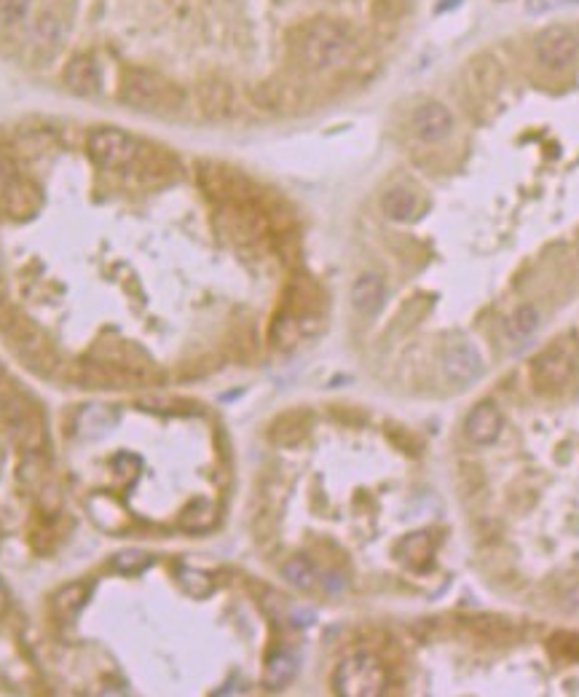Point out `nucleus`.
<instances>
[{"instance_id":"1","label":"nucleus","mask_w":579,"mask_h":697,"mask_svg":"<svg viewBox=\"0 0 579 697\" xmlns=\"http://www.w3.org/2000/svg\"><path fill=\"white\" fill-rule=\"evenodd\" d=\"M354 41L349 30L330 19H314L303 25L295 38V54L301 59L303 68L314 73H325L338 65H344L352 57Z\"/></svg>"},{"instance_id":"2","label":"nucleus","mask_w":579,"mask_h":697,"mask_svg":"<svg viewBox=\"0 0 579 697\" xmlns=\"http://www.w3.org/2000/svg\"><path fill=\"white\" fill-rule=\"evenodd\" d=\"M333 687L344 697H376L386 689V668L368 652L341 660L333 673Z\"/></svg>"},{"instance_id":"3","label":"nucleus","mask_w":579,"mask_h":697,"mask_svg":"<svg viewBox=\"0 0 579 697\" xmlns=\"http://www.w3.org/2000/svg\"><path fill=\"white\" fill-rule=\"evenodd\" d=\"M574 365H577L574 346L569 341H555L539 357H534V362H531V381H534V387L539 392H558L574 376Z\"/></svg>"},{"instance_id":"4","label":"nucleus","mask_w":579,"mask_h":697,"mask_svg":"<svg viewBox=\"0 0 579 697\" xmlns=\"http://www.w3.org/2000/svg\"><path fill=\"white\" fill-rule=\"evenodd\" d=\"M121 100L129 102L137 110L175 108V105H180V92L156 73L135 70L126 78L124 89H121Z\"/></svg>"},{"instance_id":"5","label":"nucleus","mask_w":579,"mask_h":697,"mask_svg":"<svg viewBox=\"0 0 579 697\" xmlns=\"http://www.w3.org/2000/svg\"><path fill=\"white\" fill-rule=\"evenodd\" d=\"M86 148H89L94 164L105 169H124L140 156V145L135 137H129L121 129H113V126L94 129Z\"/></svg>"},{"instance_id":"6","label":"nucleus","mask_w":579,"mask_h":697,"mask_svg":"<svg viewBox=\"0 0 579 697\" xmlns=\"http://www.w3.org/2000/svg\"><path fill=\"white\" fill-rule=\"evenodd\" d=\"M534 54H537V62L542 68L553 70V73L569 70L579 57L577 33L563 25L545 27L534 41Z\"/></svg>"},{"instance_id":"7","label":"nucleus","mask_w":579,"mask_h":697,"mask_svg":"<svg viewBox=\"0 0 579 697\" xmlns=\"http://www.w3.org/2000/svg\"><path fill=\"white\" fill-rule=\"evenodd\" d=\"M454 113L443 102H421L411 113V132L421 143H443L454 132Z\"/></svg>"},{"instance_id":"8","label":"nucleus","mask_w":579,"mask_h":697,"mask_svg":"<svg viewBox=\"0 0 579 697\" xmlns=\"http://www.w3.org/2000/svg\"><path fill=\"white\" fill-rule=\"evenodd\" d=\"M464 435L470 437L475 446H491L502 435V413L494 403L475 405L464 421Z\"/></svg>"},{"instance_id":"9","label":"nucleus","mask_w":579,"mask_h":697,"mask_svg":"<svg viewBox=\"0 0 579 697\" xmlns=\"http://www.w3.org/2000/svg\"><path fill=\"white\" fill-rule=\"evenodd\" d=\"M445 373L454 384H472L483 376V357L472 344H454L445 352Z\"/></svg>"},{"instance_id":"10","label":"nucleus","mask_w":579,"mask_h":697,"mask_svg":"<svg viewBox=\"0 0 579 697\" xmlns=\"http://www.w3.org/2000/svg\"><path fill=\"white\" fill-rule=\"evenodd\" d=\"M384 295H386L384 279L378 277V274H360V277L354 279L352 306L354 311H360L362 317H373V314H378L381 306H384Z\"/></svg>"},{"instance_id":"11","label":"nucleus","mask_w":579,"mask_h":697,"mask_svg":"<svg viewBox=\"0 0 579 697\" xmlns=\"http://www.w3.org/2000/svg\"><path fill=\"white\" fill-rule=\"evenodd\" d=\"M467 78H470L472 92L488 94V97H491V94H496L499 89H502L504 73H502V65H499V59H494L491 54H480V57H475L470 62Z\"/></svg>"},{"instance_id":"12","label":"nucleus","mask_w":579,"mask_h":697,"mask_svg":"<svg viewBox=\"0 0 579 697\" xmlns=\"http://www.w3.org/2000/svg\"><path fill=\"white\" fill-rule=\"evenodd\" d=\"M65 84L76 94H94L100 89V70L89 57H76L65 70Z\"/></svg>"},{"instance_id":"13","label":"nucleus","mask_w":579,"mask_h":697,"mask_svg":"<svg viewBox=\"0 0 579 697\" xmlns=\"http://www.w3.org/2000/svg\"><path fill=\"white\" fill-rule=\"evenodd\" d=\"M381 210H384L386 218L395 220V223H408L419 212V199L408 188H392L381 199Z\"/></svg>"},{"instance_id":"14","label":"nucleus","mask_w":579,"mask_h":697,"mask_svg":"<svg viewBox=\"0 0 579 697\" xmlns=\"http://www.w3.org/2000/svg\"><path fill=\"white\" fill-rule=\"evenodd\" d=\"M539 328V309L531 306V303H523L518 309L512 311L507 322H504V333L512 341H523V338L534 336V330Z\"/></svg>"},{"instance_id":"15","label":"nucleus","mask_w":579,"mask_h":697,"mask_svg":"<svg viewBox=\"0 0 579 697\" xmlns=\"http://www.w3.org/2000/svg\"><path fill=\"white\" fill-rule=\"evenodd\" d=\"M295 673H298V660L290 652H277L274 657H269L263 681L269 689H282L295 679Z\"/></svg>"},{"instance_id":"16","label":"nucleus","mask_w":579,"mask_h":697,"mask_svg":"<svg viewBox=\"0 0 579 697\" xmlns=\"http://www.w3.org/2000/svg\"><path fill=\"white\" fill-rule=\"evenodd\" d=\"M86 598H89V585H68L57 593L54 609L62 620H76V614L84 609Z\"/></svg>"},{"instance_id":"17","label":"nucleus","mask_w":579,"mask_h":697,"mask_svg":"<svg viewBox=\"0 0 579 697\" xmlns=\"http://www.w3.org/2000/svg\"><path fill=\"white\" fill-rule=\"evenodd\" d=\"M199 102H202L204 113L210 116H226L228 108H231V89L226 84H204L202 92H199Z\"/></svg>"},{"instance_id":"18","label":"nucleus","mask_w":579,"mask_h":697,"mask_svg":"<svg viewBox=\"0 0 579 697\" xmlns=\"http://www.w3.org/2000/svg\"><path fill=\"white\" fill-rule=\"evenodd\" d=\"M282 574L290 585H295L298 590H311L314 588V580H317V572L306 558H290V561L282 566Z\"/></svg>"},{"instance_id":"19","label":"nucleus","mask_w":579,"mask_h":697,"mask_svg":"<svg viewBox=\"0 0 579 697\" xmlns=\"http://www.w3.org/2000/svg\"><path fill=\"white\" fill-rule=\"evenodd\" d=\"M62 35H65V30H62V22H59L54 14H43V17L38 19L33 27L35 43H38V46H43V49H54V46H59Z\"/></svg>"},{"instance_id":"20","label":"nucleus","mask_w":579,"mask_h":697,"mask_svg":"<svg viewBox=\"0 0 579 697\" xmlns=\"http://www.w3.org/2000/svg\"><path fill=\"white\" fill-rule=\"evenodd\" d=\"M33 0H0V27H14L27 17Z\"/></svg>"},{"instance_id":"21","label":"nucleus","mask_w":579,"mask_h":697,"mask_svg":"<svg viewBox=\"0 0 579 697\" xmlns=\"http://www.w3.org/2000/svg\"><path fill=\"white\" fill-rule=\"evenodd\" d=\"M148 566V555L140 553V550H124L113 558V569L121 574H137L140 569Z\"/></svg>"},{"instance_id":"22","label":"nucleus","mask_w":579,"mask_h":697,"mask_svg":"<svg viewBox=\"0 0 579 697\" xmlns=\"http://www.w3.org/2000/svg\"><path fill=\"white\" fill-rule=\"evenodd\" d=\"M550 644L561 657L579 660V633H558Z\"/></svg>"},{"instance_id":"23","label":"nucleus","mask_w":579,"mask_h":697,"mask_svg":"<svg viewBox=\"0 0 579 697\" xmlns=\"http://www.w3.org/2000/svg\"><path fill=\"white\" fill-rule=\"evenodd\" d=\"M561 606L569 614H579V585H574V588H569L566 593H563Z\"/></svg>"},{"instance_id":"24","label":"nucleus","mask_w":579,"mask_h":697,"mask_svg":"<svg viewBox=\"0 0 579 697\" xmlns=\"http://www.w3.org/2000/svg\"><path fill=\"white\" fill-rule=\"evenodd\" d=\"M9 609V590L3 588V582H0V614Z\"/></svg>"},{"instance_id":"25","label":"nucleus","mask_w":579,"mask_h":697,"mask_svg":"<svg viewBox=\"0 0 579 697\" xmlns=\"http://www.w3.org/2000/svg\"><path fill=\"white\" fill-rule=\"evenodd\" d=\"M336 580H338L336 574H330L328 580L322 582V585H325V588H328V590H341V588H344V582H336Z\"/></svg>"}]
</instances>
